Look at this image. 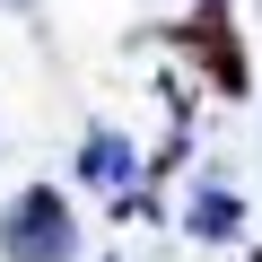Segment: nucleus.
Instances as JSON below:
<instances>
[{
	"label": "nucleus",
	"mask_w": 262,
	"mask_h": 262,
	"mask_svg": "<svg viewBox=\"0 0 262 262\" xmlns=\"http://www.w3.org/2000/svg\"><path fill=\"white\" fill-rule=\"evenodd\" d=\"M184 227H192L201 245H236V236H245V201H236L227 184H201L192 210H184Z\"/></svg>",
	"instance_id": "4"
},
{
	"label": "nucleus",
	"mask_w": 262,
	"mask_h": 262,
	"mask_svg": "<svg viewBox=\"0 0 262 262\" xmlns=\"http://www.w3.org/2000/svg\"><path fill=\"white\" fill-rule=\"evenodd\" d=\"M79 184L88 192H131L140 184V149H131L122 131H88L79 140Z\"/></svg>",
	"instance_id": "3"
},
{
	"label": "nucleus",
	"mask_w": 262,
	"mask_h": 262,
	"mask_svg": "<svg viewBox=\"0 0 262 262\" xmlns=\"http://www.w3.org/2000/svg\"><path fill=\"white\" fill-rule=\"evenodd\" d=\"M0 9H35V0H0Z\"/></svg>",
	"instance_id": "5"
},
{
	"label": "nucleus",
	"mask_w": 262,
	"mask_h": 262,
	"mask_svg": "<svg viewBox=\"0 0 262 262\" xmlns=\"http://www.w3.org/2000/svg\"><path fill=\"white\" fill-rule=\"evenodd\" d=\"M175 53H192L227 96H245V44H236V18H227V0H201V9L175 27Z\"/></svg>",
	"instance_id": "2"
},
{
	"label": "nucleus",
	"mask_w": 262,
	"mask_h": 262,
	"mask_svg": "<svg viewBox=\"0 0 262 262\" xmlns=\"http://www.w3.org/2000/svg\"><path fill=\"white\" fill-rule=\"evenodd\" d=\"M0 262H79V210L61 184H18L0 201Z\"/></svg>",
	"instance_id": "1"
}]
</instances>
